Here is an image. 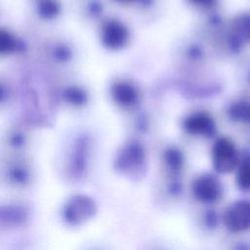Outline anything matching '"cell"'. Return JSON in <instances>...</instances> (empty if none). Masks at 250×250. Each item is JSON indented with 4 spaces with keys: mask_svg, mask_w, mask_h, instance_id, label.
<instances>
[{
    "mask_svg": "<svg viewBox=\"0 0 250 250\" xmlns=\"http://www.w3.org/2000/svg\"><path fill=\"white\" fill-rule=\"evenodd\" d=\"M113 169L129 181H142L147 173V157L144 146L134 141L123 145L113 158Z\"/></svg>",
    "mask_w": 250,
    "mask_h": 250,
    "instance_id": "obj_1",
    "label": "cell"
},
{
    "mask_svg": "<svg viewBox=\"0 0 250 250\" xmlns=\"http://www.w3.org/2000/svg\"><path fill=\"white\" fill-rule=\"evenodd\" d=\"M190 192L196 202L212 207L224 199L226 187L215 172H201L191 180Z\"/></svg>",
    "mask_w": 250,
    "mask_h": 250,
    "instance_id": "obj_2",
    "label": "cell"
},
{
    "mask_svg": "<svg viewBox=\"0 0 250 250\" xmlns=\"http://www.w3.org/2000/svg\"><path fill=\"white\" fill-rule=\"evenodd\" d=\"M97 212V203L91 196L77 193L70 196L63 204L62 218L68 226L79 227L92 220Z\"/></svg>",
    "mask_w": 250,
    "mask_h": 250,
    "instance_id": "obj_3",
    "label": "cell"
},
{
    "mask_svg": "<svg viewBox=\"0 0 250 250\" xmlns=\"http://www.w3.org/2000/svg\"><path fill=\"white\" fill-rule=\"evenodd\" d=\"M240 155L234 143L227 138H217L211 147V164L213 172L221 175L233 173L239 162Z\"/></svg>",
    "mask_w": 250,
    "mask_h": 250,
    "instance_id": "obj_4",
    "label": "cell"
},
{
    "mask_svg": "<svg viewBox=\"0 0 250 250\" xmlns=\"http://www.w3.org/2000/svg\"><path fill=\"white\" fill-rule=\"evenodd\" d=\"M222 225L229 233L250 230V200L237 198L229 202L221 213Z\"/></svg>",
    "mask_w": 250,
    "mask_h": 250,
    "instance_id": "obj_5",
    "label": "cell"
},
{
    "mask_svg": "<svg viewBox=\"0 0 250 250\" xmlns=\"http://www.w3.org/2000/svg\"><path fill=\"white\" fill-rule=\"evenodd\" d=\"M91 144L85 136H77L70 146L67 157V169L74 180L83 179L89 170Z\"/></svg>",
    "mask_w": 250,
    "mask_h": 250,
    "instance_id": "obj_6",
    "label": "cell"
},
{
    "mask_svg": "<svg viewBox=\"0 0 250 250\" xmlns=\"http://www.w3.org/2000/svg\"><path fill=\"white\" fill-rule=\"evenodd\" d=\"M99 37L104 48L109 51H118L127 45L130 33L127 26L121 21L109 19L102 23Z\"/></svg>",
    "mask_w": 250,
    "mask_h": 250,
    "instance_id": "obj_7",
    "label": "cell"
},
{
    "mask_svg": "<svg viewBox=\"0 0 250 250\" xmlns=\"http://www.w3.org/2000/svg\"><path fill=\"white\" fill-rule=\"evenodd\" d=\"M44 58L55 67L66 68L74 60L75 51L72 44L63 37H54L44 43Z\"/></svg>",
    "mask_w": 250,
    "mask_h": 250,
    "instance_id": "obj_8",
    "label": "cell"
},
{
    "mask_svg": "<svg viewBox=\"0 0 250 250\" xmlns=\"http://www.w3.org/2000/svg\"><path fill=\"white\" fill-rule=\"evenodd\" d=\"M58 102L68 108L80 109L87 105L89 93L85 87L75 82L62 83L56 91Z\"/></svg>",
    "mask_w": 250,
    "mask_h": 250,
    "instance_id": "obj_9",
    "label": "cell"
},
{
    "mask_svg": "<svg viewBox=\"0 0 250 250\" xmlns=\"http://www.w3.org/2000/svg\"><path fill=\"white\" fill-rule=\"evenodd\" d=\"M184 130L194 137L212 138L216 135V123L206 112H192L183 121Z\"/></svg>",
    "mask_w": 250,
    "mask_h": 250,
    "instance_id": "obj_10",
    "label": "cell"
},
{
    "mask_svg": "<svg viewBox=\"0 0 250 250\" xmlns=\"http://www.w3.org/2000/svg\"><path fill=\"white\" fill-rule=\"evenodd\" d=\"M109 95L112 101L122 107H132L140 100L139 90L135 85L125 80L113 82L109 88Z\"/></svg>",
    "mask_w": 250,
    "mask_h": 250,
    "instance_id": "obj_11",
    "label": "cell"
},
{
    "mask_svg": "<svg viewBox=\"0 0 250 250\" xmlns=\"http://www.w3.org/2000/svg\"><path fill=\"white\" fill-rule=\"evenodd\" d=\"M30 6L32 15L43 22L59 20L63 11L62 0H31Z\"/></svg>",
    "mask_w": 250,
    "mask_h": 250,
    "instance_id": "obj_12",
    "label": "cell"
},
{
    "mask_svg": "<svg viewBox=\"0 0 250 250\" xmlns=\"http://www.w3.org/2000/svg\"><path fill=\"white\" fill-rule=\"evenodd\" d=\"M22 39L9 28L0 26V58L10 57L25 51Z\"/></svg>",
    "mask_w": 250,
    "mask_h": 250,
    "instance_id": "obj_13",
    "label": "cell"
},
{
    "mask_svg": "<svg viewBox=\"0 0 250 250\" xmlns=\"http://www.w3.org/2000/svg\"><path fill=\"white\" fill-rule=\"evenodd\" d=\"M162 159L164 167L170 178L180 177L186 165V159L183 151L175 146L167 147L163 152Z\"/></svg>",
    "mask_w": 250,
    "mask_h": 250,
    "instance_id": "obj_14",
    "label": "cell"
},
{
    "mask_svg": "<svg viewBox=\"0 0 250 250\" xmlns=\"http://www.w3.org/2000/svg\"><path fill=\"white\" fill-rule=\"evenodd\" d=\"M234 173V186L242 193L250 192V153L240 155Z\"/></svg>",
    "mask_w": 250,
    "mask_h": 250,
    "instance_id": "obj_15",
    "label": "cell"
},
{
    "mask_svg": "<svg viewBox=\"0 0 250 250\" xmlns=\"http://www.w3.org/2000/svg\"><path fill=\"white\" fill-rule=\"evenodd\" d=\"M4 142L13 150H21L26 147L29 136L26 129L21 126H12L7 129L4 135Z\"/></svg>",
    "mask_w": 250,
    "mask_h": 250,
    "instance_id": "obj_16",
    "label": "cell"
},
{
    "mask_svg": "<svg viewBox=\"0 0 250 250\" xmlns=\"http://www.w3.org/2000/svg\"><path fill=\"white\" fill-rule=\"evenodd\" d=\"M26 218L24 209L16 205L0 207V223L5 226H17Z\"/></svg>",
    "mask_w": 250,
    "mask_h": 250,
    "instance_id": "obj_17",
    "label": "cell"
},
{
    "mask_svg": "<svg viewBox=\"0 0 250 250\" xmlns=\"http://www.w3.org/2000/svg\"><path fill=\"white\" fill-rule=\"evenodd\" d=\"M7 174L10 181L18 185H24L30 178V170L28 166L24 162L18 160L8 166Z\"/></svg>",
    "mask_w": 250,
    "mask_h": 250,
    "instance_id": "obj_18",
    "label": "cell"
},
{
    "mask_svg": "<svg viewBox=\"0 0 250 250\" xmlns=\"http://www.w3.org/2000/svg\"><path fill=\"white\" fill-rule=\"evenodd\" d=\"M228 113L233 121L250 123V102L245 100L234 102L229 105Z\"/></svg>",
    "mask_w": 250,
    "mask_h": 250,
    "instance_id": "obj_19",
    "label": "cell"
},
{
    "mask_svg": "<svg viewBox=\"0 0 250 250\" xmlns=\"http://www.w3.org/2000/svg\"><path fill=\"white\" fill-rule=\"evenodd\" d=\"M232 30L238 42H250V14L238 16L232 21Z\"/></svg>",
    "mask_w": 250,
    "mask_h": 250,
    "instance_id": "obj_20",
    "label": "cell"
},
{
    "mask_svg": "<svg viewBox=\"0 0 250 250\" xmlns=\"http://www.w3.org/2000/svg\"><path fill=\"white\" fill-rule=\"evenodd\" d=\"M201 225L207 230H216L221 225V214L212 207H207L201 214Z\"/></svg>",
    "mask_w": 250,
    "mask_h": 250,
    "instance_id": "obj_21",
    "label": "cell"
},
{
    "mask_svg": "<svg viewBox=\"0 0 250 250\" xmlns=\"http://www.w3.org/2000/svg\"><path fill=\"white\" fill-rule=\"evenodd\" d=\"M184 189H185V187L180 177L170 178L166 184V191L171 197L177 198L182 196Z\"/></svg>",
    "mask_w": 250,
    "mask_h": 250,
    "instance_id": "obj_22",
    "label": "cell"
},
{
    "mask_svg": "<svg viewBox=\"0 0 250 250\" xmlns=\"http://www.w3.org/2000/svg\"><path fill=\"white\" fill-rule=\"evenodd\" d=\"M11 88L9 83L0 77V106L4 105L11 97Z\"/></svg>",
    "mask_w": 250,
    "mask_h": 250,
    "instance_id": "obj_23",
    "label": "cell"
},
{
    "mask_svg": "<svg viewBox=\"0 0 250 250\" xmlns=\"http://www.w3.org/2000/svg\"><path fill=\"white\" fill-rule=\"evenodd\" d=\"M231 250H250V243L245 240L236 241L232 247Z\"/></svg>",
    "mask_w": 250,
    "mask_h": 250,
    "instance_id": "obj_24",
    "label": "cell"
},
{
    "mask_svg": "<svg viewBox=\"0 0 250 250\" xmlns=\"http://www.w3.org/2000/svg\"><path fill=\"white\" fill-rule=\"evenodd\" d=\"M189 1L194 5H197L199 7H204V8H208L214 5V3L216 2V0H189Z\"/></svg>",
    "mask_w": 250,
    "mask_h": 250,
    "instance_id": "obj_25",
    "label": "cell"
},
{
    "mask_svg": "<svg viewBox=\"0 0 250 250\" xmlns=\"http://www.w3.org/2000/svg\"><path fill=\"white\" fill-rule=\"evenodd\" d=\"M115 1H118V2H131V1H134V0H115Z\"/></svg>",
    "mask_w": 250,
    "mask_h": 250,
    "instance_id": "obj_26",
    "label": "cell"
}]
</instances>
